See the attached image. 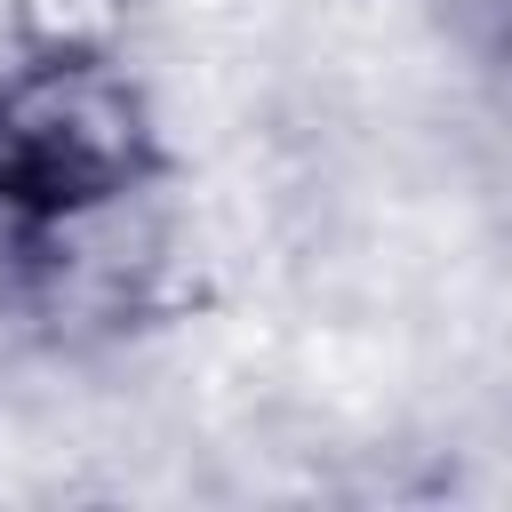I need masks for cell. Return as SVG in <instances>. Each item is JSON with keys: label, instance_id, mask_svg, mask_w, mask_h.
Returning a JSON list of instances; mask_svg holds the SVG:
<instances>
[{"label": "cell", "instance_id": "obj_2", "mask_svg": "<svg viewBox=\"0 0 512 512\" xmlns=\"http://www.w3.org/2000/svg\"><path fill=\"white\" fill-rule=\"evenodd\" d=\"M128 0H16V56H120Z\"/></svg>", "mask_w": 512, "mask_h": 512}, {"label": "cell", "instance_id": "obj_3", "mask_svg": "<svg viewBox=\"0 0 512 512\" xmlns=\"http://www.w3.org/2000/svg\"><path fill=\"white\" fill-rule=\"evenodd\" d=\"M40 280H48V232H32L0 200V328L40 312Z\"/></svg>", "mask_w": 512, "mask_h": 512}, {"label": "cell", "instance_id": "obj_1", "mask_svg": "<svg viewBox=\"0 0 512 512\" xmlns=\"http://www.w3.org/2000/svg\"><path fill=\"white\" fill-rule=\"evenodd\" d=\"M168 152L120 56H16L0 80V200L32 232L112 216L160 184Z\"/></svg>", "mask_w": 512, "mask_h": 512}]
</instances>
